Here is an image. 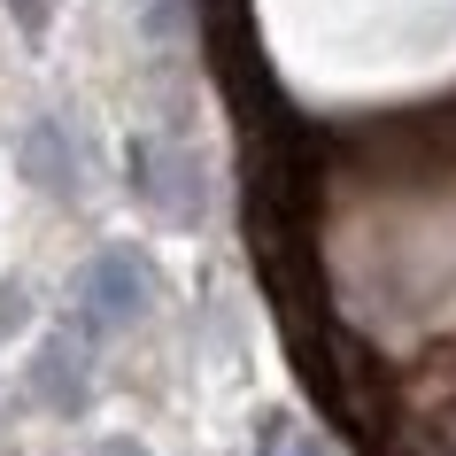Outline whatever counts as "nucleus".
Segmentation results:
<instances>
[{
    "instance_id": "f257e3e1",
    "label": "nucleus",
    "mask_w": 456,
    "mask_h": 456,
    "mask_svg": "<svg viewBox=\"0 0 456 456\" xmlns=\"http://www.w3.org/2000/svg\"><path fill=\"white\" fill-rule=\"evenodd\" d=\"M147 302H155V264H147L140 248H101L70 279V333L109 340L124 325H140Z\"/></svg>"
},
{
    "instance_id": "f03ea898",
    "label": "nucleus",
    "mask_w": 456,
    "mask_h": 456,
    "mask_svg": "<svg viewBox=\"0 0 456 456\" xmlns=\"http://www.w3.org/2000/svg\"><path fill=\"white\" fill-rule=\"evenodd\" d=\"M132 193L163 224H201L209 216V170H201V155L186 140H163V132L132 140Z\"/></svg>"
},
{
    "instance_id": "7ed1b4c3",
    "label": "nucleus",
    "mask_w": 456,
    "mask_h": 456,
    "mask_svg": "<svg viewBox=\"0 0 456 456\" xmlns=\"http://www.w3.org/2000/svg\"><path fill=\"white\" fill-rule=\"evenodd\" d=\"M24 395L39 410H54V418H77V410L94 403V340L86 333H47L39 348H31V363H24Z\"/></svg>"
},
{
    "instance_id": "20e7f679",
    "label": "nucleus",
    "mask_w": 456,
    "mask_h": 456,
    "mask_svg": "<svg viewBox=\"0 0 456 456\" xmlns=\"http://www.w3.org/2000/svg\"><path fill=\"white\" fill-rule=\"evenodd\" d=\"M16 170H24L39 193H54V201H77V193H86V155H77V140H70L62 117H31L24 132H16Z\"/></svg>"
},
{
    "instance_id": "39448f33",
    "label": "nucleus",
    "mask_w": 456,
    "mask_h": 456,
    "mask_svg": "<svg viewBox=\"0 0 456 456\" xmlns=\"http://www.w3.org/2000/svg\"><path fill=\"white\" fill-rule=\"evenodd\" d=\"M256 456H333V449H325V433L302 426L294 410H271L264 426H256Z\"/></svg>"
},
{
    "instance_id": "423d86ee",
    "label": "nucleus",
    "mask_w": 456,
    "mask_h": 456,
    "mask_svg": "<svg viewBox=\"0 0 456 456\" xmlns=\"http://www.w3.org/2000/svg\"><path fill=\"white\" fill-rule=\"evenodd\" d=\"M140 31H147V47H178L186 39V0H140Z\"/></svg>"
},
{
    "instance_id": "0eeeda50",
    "label": "nucleus",
    "mask_w": 456,
    "mask_h": 456,
    "mask_svg": "<svg viewBox=\"0 0 456 456\" xmlns=\"http://www.w3.org/2000/svg\"><path fill=\"white\" fill-rule=\"evenodd\" d=\"M54 8H62V0H8V16H16V24L31 31V39H39V31L54 24Z\"/></svg>"
},
{
    "instance_id": "6e6552de",
    "label": "nucleus",
    "mask_w": 456,
    "mask_h": 456,
    "mask_svg": "<svg viewBox=\"0 0 456 456\" xmlns=\"http://www.w3.org/2000/svg\"><path fill=\"white\" fill-rule=\"evenodd\" d=\"M31 317V302H24V287H0V340L16 333V325H24Z\"/></svg>"
},
{
    "instance_id": "1a4fd4ad",
    "label": "nucleus",
    "mask_w": 456,
    "mask_h": 456,
    "mask_svg": "<svg viewBox=\"0 0 456 456\" xmlns=\"http://www.w3.org/2000/svg\"><path fill=\"white\" fill-rule=\"evenodd\" d=\"M86 456H147V449H140V441H94Z\"/></svg>"
}]
</instances>
